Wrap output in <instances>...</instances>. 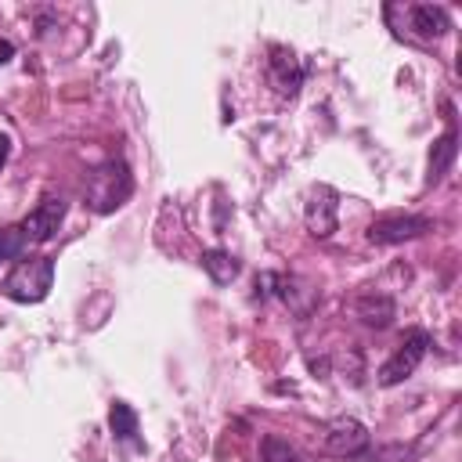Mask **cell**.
Masks as SVG:
<instances>
[{
    "mask_svg": "<svg viewBox=\"0 0 462 462\" xmlns=\"http://www.w3.org/2000/svg\"><path fill=\"white\" fill-rule=\"evenodd\" d=\"M130 191H134L130 166L123 159H108L87 180V206L94 213H112V209H119L130 199Z\"/></svg>",
    "mask_w": 462,
    "mask_h": 462,
    "instance_id": "1",
    "label": "cell"
},
{
    "mask_svg": "<svg viewBox=\"0 0 462 462\" xmlns=\"http://www.w3.org/2000/svg\"><path fill=\"white\" fill-rule=\"evenodd\" d=\"M51 285H54V260L32 256V260H18V267L4 282V292L14 303H40V300H47Z\"/></svg>",
    "mask_w": 462,
    "mask_h": 462,
    "instance_id": "2",
    "label": "cell"
},
{
    "mask_svg": "<svg viewBox=\"0 0 462 462\" xmlns=\"http://www.w3.org/2000/svg\"><path fill=\"white\" fill-rule=\"evenodd\" d=\"M426 346H430V336H426L422 328L404 332L401 346H397V350L383 361V368H379V386H397V383H404L408 375H415V368H419L422 357H426Z\"/></svg>",
    "mask_w": 462,
    "mask_h": 462,
    "instance_id": "3",
    "label": "cell"
},
{
    "mask_svg": "<svg viewBox=\"0 0 462 462\" xmlns=\"http://www.w3.org/2000/svg\"><path fill=\"white\" fill-rule=\"evenodd\" d=\"M433 227L430 217H415V213H383L368 224V242L372 245H397L408 238H419Z\"/></svg>",
    "mask_w": 462,
    "mask_h": 462,
    "instance_id": "4",
    "label": "cell"
},
{
    "mask_svg": "<svg viewBox=\"0 0 462 462\" xmlns=\"http://www.w3.org/2000/svg\"><path fill=\"white\" fill-rule=\"evenodd\" d=\"M303 220H307V231L314 238H328L336 231V224H339V195H336V188H328V184L310 188V195L303 202Z\"/></svg>",
    "mask_w": 462,
    "mask_h": 462,
    "instance_id": "5",
    "label": "cell"
},
{
    "mask_svg": "<svg viewBox=\"0 0 462 462\" xmlns=\"http://www.w3.org/2000/svg\"><path fill=\"white\" fill-rule=\"evenodd\" d=\"M321 448H325L328 455H339V458L357 455V451L368 448V426H365L361 419H354V415H339V419H332V422L325 426Z\"/></svg>",
    "mask_w": 462,
    "mask_h": 462,
    "instance_id": "6",
    "label": "cell"
},
{
    "mask_svg": "<svg viewBox=\"0 0 462 462\" xmlns=\"http://www.w3.org/2000/svg\"><path fill=\"white\" fill-rule=\"evenodd\" d=\"M61 220H65V199H43L18 227H22L29 245H43V242H51L58 235Z\"/></svg>",
    "mask_w": 462,
    "mask_h": 462,
    "instance_id": "7",
    "label": "cell"
},
{
    "mask_svg": "<svg viewBox=\"0 0 462 462\" xmlns=\"http://www.w3.org/2000/svg\"><path fill=\"white\" fill-rule=\"evenodd\" d=\"M267 76H271L278 97H296V90L303 83V65H300V58L289 47L274 43L271 47V58H267Z\"/></svg>",
    "mask_w": 462,
    "mask_h": 462,
    "instance_id": "8",
    "label": "cell"
},
{
    "mask_svg": "<svg viewBox=\"0 0 462 462\" xmlns=\"http://www.w3.org/2000/svg\"><path fill=\"white\" fill-rule=\"evenodd\" d=\"M404 14H408V32H415L419 40H440L451 29L448 11L433 4H411Z\"/></svg>",
    "mask_w": 462,
    "mask_h": 462,
    "instance_id": "9",
    "label": "cell"
},
{
    "mask_svg": "<svg viewBox=\"0 0 462 462\" xmlns=\"http://www.w3.org/2000/svg\"><path fill=\"white\" fill-rule=\"evenodd\" d=\"M354 314H357L365 325H372V328H386V325L393 321V300L383 296V292H365V296H357Z\"/></svg>",
    "mask_w": 462,
    "mask_h": 462,
    "instance_id": "10",
    "label": "cell"
},
{
    "mask_svg": "<svg viewBox=\"0 0 462 462\" xmlns=\"http://www.w3.org/2000/svg\"><path fill=\"white\" fill-rule=\"evenodd\" d=\"M455 155H458V134H455V126H451V130H448L444 137H437L433 148H430V184H437V180L451 170Z\"/></svg>",
    "mask_w": 462,
    "mask_h": 462,
    "instance_id": "11",
    "label": "cell"
},
{
    "mask_svg": "<svg viewBox=\"0 0 462 462\" xmlns=\"http://www.w3.org/2000/svg\"><path fill=\"white\" fill-rule=\"evenodd\" d=\"M202 267L217 285H231L238 278V260L227 249H206L202 253Z\"/></svg>",
    "mask_w": 462,
    "mask_h": 462,
    "instance_id": "12",
    "label": "cell"
},
{
    "mask_svg": "<svg viewBox=\"0 0 462 462\" xmlns=\"http://www.w3.org/2000/svg\"><path fill=\"white\" fill-rule=\"evenodd\" d=\"M108 430L119 437V440H137V411L126 404V401H116L108 408Z\"/></svg>",
    "mask_w": 462,
    "mask_h": 462,
    "instance_id": "13",
    "label": "cell"
},
{
    "mask_svg": "<svg viewBox=\"0 0 462 462\" xmlns=\"http://www.w3.org/2000/svg\"><path fill=\"white\" fill-rule=\"evenodd\" d=\"M260 455H263V462H303V455L282 437H263Z\"/></svg>",
    "mask_w": 462,
    "mask_h": 462,
    "instance_id": "14",
    "label": "cell"
},
{
    "mask_svg": "<svg viewBox=\"0 0 462 462\" xmlns=\"http://www.w3.org/2000/svg\"><path fill=\"white\" fill-rule=\"evenodd\" d=\"M25 249H29V242H25L22 227H0V263L4 260H18Z\"/></svg>",
    "mask_w": 462,
    "mask_h": 462,
    "instance_id": "15",
    "label": "cell"
},
{
    "mask_svg": "<svg viewBox=\"0 0 462 462\" xmlns=\"http://www.w3.org/2000/svg\"><path fill=\"white\" fill-rule=\"evenodd\" d=\"M7 155H11V137H7V134H0V170H4Z\"/></svg>",
    "mask_w": 462,
    "mask_h": 462,
    "instance_id": "16",
    "label": "cell"
},
{
    "mask_svg": "<svg viewBox=\"0 0 462 462\" xmlns=\"http://www.w3.org/2000/svg\"><path fill=\"white\" fill-rule=\"evenodd\" d=\"M11 54H14V47H11L7 40H0V65H4V61H11Z\"/></svg>",
    "mask_w": 462,
    "mask_h": 462,
    "instance_id": "17",
    "label": "cell"
}]
</instances>
